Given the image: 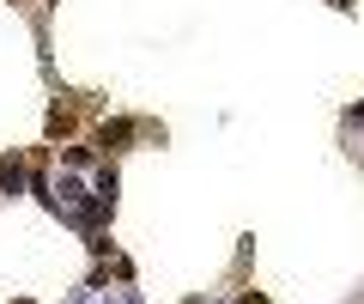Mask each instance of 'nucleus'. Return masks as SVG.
<instances>
[{
	"label": "nucleus",
	"instance_id": "2",
	"mask_svg": "<svg viewBox=\"0 0 364 304\" xmlns=\"http://www.w3.org/2000/svg\"><path fill=\"white\" fill-rule=\"evenodd\" d=\"M237 304H267V298H255V292H243V298H237Z\"/></svg>",
	"mask_w": 364,
	"mask_h": 304
},
{
	"label": "nucleus",
	"instance_id": "3",
	"mask_svg": "<svg viewBox=\"0 0 364 304\" xmlns=\"http://www.w3.org/2000/svg\"><path fill=\"white\" fill-rule=\"evenodd\" d=\"M352 116H358V122H364V104H358V110H352Z\"/></svg>",
	"mask_w": 364,
	"mask_h": 304
},
{
	"label": "nucleus",
	"instance_id": "1",
	"mask_svg": "<svg viewBox=\"0 0 364 304\" xmlns=\"http://www.w3.org/2000/svg\"><path fill=\"white\" fill-rule=\"evenodd\" d=\"M0 189H6V195H18V189H25V159H18V152H6V159H0Z\"/></svg>",
	"mask_w": 364,
	"mask_h": 304
},
{
	"label": "nucleus",
	"instance_id": "5",
	"mask_svg": "<svg viewBox=\"0 0 364 304\" xmlns=\"http://www.w3.org/2000/svg\"><path fill=\"white\" fill-rule=\"evenodd\" d=\"M49 6H55V0H49Z\"/></svg>",
	"mask_w": 364,
	"mask_h": 304
},
{
	"label": "nucleus",
	"instance_id": "4",
	"mask_svg": "<svg viewBox=\"0 0 364 304\" xmlns=\"http://www.w3.org/2000/svg\"><path fill=\"white\" fill-rule=\"evenodd\" d=\"M334 6H352V0H334Z\"/></svg>",
	"mask_w": 364,
	"mask_h": 304
}]
</instances>
